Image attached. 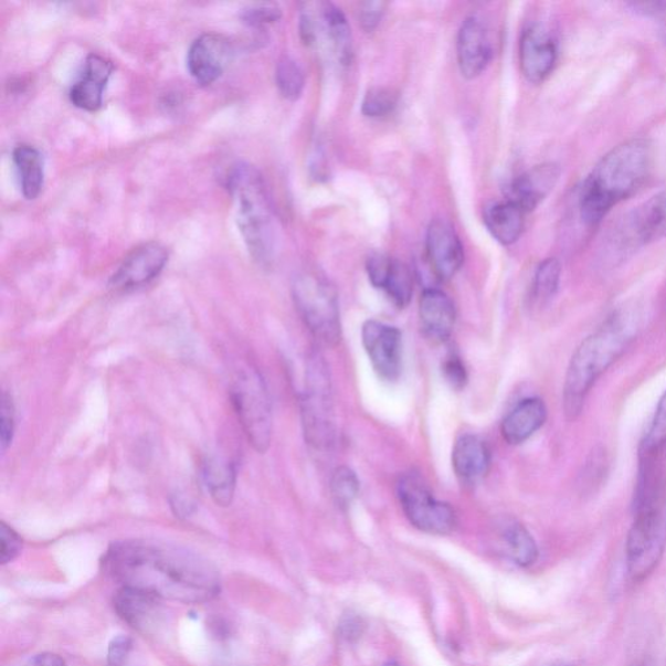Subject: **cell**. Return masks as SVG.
I'll return each instance as SVG.
<instances>
[{
  "label": "cell",
  "instance_id": "4fadbf2b",
  "mask_svg": "<svg viewBox=\"0 0 666 666\" xmlns=\"http://www.w3.org/2000/svg\"><path fill=\"white\" fill-rule=\"evenodd\" d=\"M427 257L437 279L450 281L464 265V246L452 224L444 219L431 222L426 237Z\"/></svg>",
  "mask_w": 666,
  "mask_h": 666
},
{
  "label": "cell",
  "instance_id": "603a6c76",
  "mask_svg": "<svg viewBox=\"0 0 666 666\" xmlns=\"http://www.w3.org/2000/svg\"><path fill=\"white\" fill-rule=\"evenodd\" d=\"M202 479L211 499L219 507H230L236 491L237 471L233 461L223 455H210L203 459Z\"/></svg>",
  "mask_w": 666,
  "mask_h": 666
},
{
  "label": "cell",
  "instance_id": "d6986e66",
  "mask_svg": "<svg viewBox=\"0 0 666 666\" xmlns=\"http://www.w3.org/2000/svg\"><path fill=\"white\" fill-rule=\"evenodd\" d=\"M113 72L114 64L106 57L97 54L87 56L82 76L70 91L72 104L86 112H97Z\"/></svg>",
  "mask_w": 666,
  "mask_h": 666
},
{
  "label": "cell",
  "instance_id": "d6a6232c",
  "mask_svg": "<svg viewBox=\"0 0 666 666\" xmlns=\"http://www.w3.org/2000/svg\"><path fill=\"white\" fill-rule=\"evenodd\" d=\"M398 93L390 87H372L362 101V114L371 119H379L392 114L398 107Z\"/></svg>",
  "mask_w": 666,
  "mask_h": 666
},
{
  "label": "cell",
  "instance_id": "ffe728a7",
  "mask_svg": "<svg viewBox=\"0 0 666 666\" xmlns=\"http://www.w3.org/2000/svg\"><path fill=\"white\" fill-rule=\"evenodd\" d=\"M561 170L558 165L545 163L519 175L510 187L509 201L515 202L526 214L536 210L558 184Z\"/></svg>",
  "mask_w": 666,
  "mask_h": 666
},
{
  "label": "cell",
  "instance_id": "7c38bea8",
  "mask_svg": "<svg viewBox=\"0 0 666 666\" xmlns=\"http://www.w3.org/2000/svg\"><path fill=\"white\" fill-rule=\"evenodd\" d=\"M168 252L159 243H148L130 252L109 279V287L117 292H131L145 287L162 274Z\"/></svg>",
  "mask_w": 666,
  "mask_h": 666
},
{
  "label": "cell",
  "instance_id": "4dcf8cb0",
  "mask_svg": "<svg viewBox=\"0 0 666 666\" xmlns=\"http://www.w3.org/2000/svg\"><path fill=\"white\" fill-rule=\"evenodd\" d=\"M561 266L558 260L550 258L540 263L536 277H533V298L538 303H547L559 289Z\"/></svg>",
  "mask_w": 666,
  "mask_h": 666
},
{
  "label": "cell",
  "instance_id": "f546056e",
  "mask_svg": "<svg viewBox=\"0 0 666 666\" xmlns=\"http://www.w3.org/2000/svg\"><path fill=\"white\" fill-rule=\"evenodd\" d=\"M329 489L336 505L341 509H348L360 495V480L350 467L340 466L332 473Z\"/></svg>",
  "mask_w": 666,
  "mask_h": 666
},
{
  "label": "cell",
  "instance_id": "d4e9b609",
  "mask_svg": "<svg viewBox=\"0 0 666 666\" xmlns=\"http://www.w3.org/2000/svg\"><path fill=\"white\" fill-rule=\"evenodd\" d=\"M157 596L136 589L121 588L114 599L115 611L138 631H146L160 612Z\"/></svg>",
  "mask_w": 666,
  "mask_h": 666
},
{
  "label": "cell",
  "instance_id": "7bdbcfd3",
  "mask_svg": "<svg viewBox=\"0 0 666 666\" xmlns=\"http://www.w3.org/2000/svg\"><path fill=\"white\" fill-rule=\"evenodd\" d=\"M384 666H400V665L398 663L390 662V663H387Z\"/></svg>",
  "mask_w": 666,
  "mask_h": 666
},
{
  "label": "cell",
  "instance_id": "8992f818",
  "mask_svg": "<svg viewBox=\"0 0 666 666\" xmlns=\"http://www.w3.org/2000/svg\"><path fill=\"white\" fill-rule=\"evenodd\" d=\"M299 34L307 47L318 51L336 68L353 61V35L346 14L331 2H307L299 11Z\"/></svg>",
  "mask_w": 666,
  "mask_h": 666
},
{
  "label": "cell",
  "instance_id": "8d00e7d4",
  "mask_svg": "<svg viewBox=\"0 0 666 666\" xmlns=\"http://www.w3.org/2000/svg\"><path fill=\"white\" fill-rule=\"evenodd\" d=\"M23 550V539L11 526L6 522L0 524V562H12Z\"/></svg>",
  "mask_w": 666,
  "mask_h": 666
},
{
  "label": "cell",
  "instance_id": "6da1fadb",
  "mask_svg": "<svg viewBox=\"0 0 666 666\" xmlns=\"http://www.w3.org/2000/svg\"><path fill=\"white\" fill-rule=\"evenodd\" d=\"M104 565L123 588L182 604L210 602L221 591V578L211 562L162 541H116L108 548Z\"/></svg>",
  "mask_w": 666,
  "mask_h": 666
},
{
  "label": "cell",
  "instance_id": "d590c367",
  "mask_svg": "<svg viewBox=\"0 0 666 666\" xmlns=\"http://www.w3.org/2000/svg\"><path fill=\"white\" fill-rule=\"evenodd\" d=\"M282 18V11L276 4H254L249 7L243 13V19L247 25L262 29L276 23Z\"/></svg>",
  "mask_w": 666,
  "mask_h": 666
},
{
  "label": "cell",
  "instance_id": "ee69618b",
  "mask_svg": "<svg viewBox=\"0 0 666 666\" xmlns=\"http://www.w3.org/2000/svg\"><path fill=\"white\" fill-rule=\"evenodd\" d=\"M632 666H644V664H643V663H641V662H636V663H634Z\"/></svg>",
  "mask_w": 666,
  "mask_h": 666
},
{
  "label": "cell",
  "instance_id": "5bb4252c",
  "mask_svg": "<svg viewBox=\"0 0 666 666\" xmlns=\"http://www.w3.org/2000/svg\"><path fill=\"white\" fill-rule=\"evenodd\" d=\"M231 53V43L224 36L203 34L192 43L188 51V71L200 85H211L222 76L230 62Z\"/></svg>",
  "mask_w": 666,
  "mask_h": 666
},
{
  "label": "cell",
  "instance_id": "44dd1931",
  "mask_svg": "<svg viewBox=\"0 0 666 666\" xmlns=\"http://www.w3.org/2000/svg\"><path fill=\"white\" fill-rule=\"evenodd\" d=\"M452 465L461 482L475 485L486 477L491 466V452L479 436L466 434L458 438L453 448Z\"/></svg>",
  "mask_w": 666,
  "mask_h": 666
},
{
  "label": "cell",
  "instance_id": "9c48e42d",
  "mask_svg": "<svg viewBox=\"0 0 666 666\" xmlns=\"http://www.w3.org/2000/svg\"><path fill=\"white\" fill-rule=\"evenodd\" d=\"M230 393L249 444L258 453L267 452L273 438V408L265 379L253 366H244L234 372Z\"/></svg>",
  "mask_w": 666,
  "mask_h": 666
},
{
  "label": "cell",
  "instance_id": "7402d4cb",
  "mask_svg": "<svg viewBox=\"0 0 666 666\" xmlns=\"http://www.w3.org/2000/svg\"><path fill=\"white\" fill-rule=\"evenodd\" d=\"M547 421V406L539 398L525 399L505 416L501 423L504 441L510 445L522 444L538 433Z\"/></svg>",
  "mask_w": 666,
  "mask_h": 666
},
{
  "label": "cell",
  "instance_id": "74e56055",
  "mask_svg": "<svg viewBox=\"0 0 666 666\" xmlns=\"http://www.w3.org/2000/svg\"><path fill=\"white\" fill-rule=\"evenodd\" d=\"M387 9L384 2H364L360 9V21L364 32H374L382 21Z\"/></svg>",
  "mask_w": 666,
  "mask_h": 666
},
{
  "label": "cell",
  "instance_id": "f1b7e54d",
  "mask_svg": "<svg viewBox=\"0 0 666 666\" xmlns=\"http://www.w3.org/2000/svg\"><path fill=\"white\" fill-rule=\"evenodd\" d=\"M277 89L285 99L296 101L302 97L305 87V76L302 67L290 56H283L275 72Z\"/></svg>",
  "mask_w": 666,
  "mask_h": 666
},
{
  "label": "cell",
  "instance_id": "e0dca14e",
  "mask_svg": "<svg viewBox=\"0 0 666 666\" xmlns=\"http://www.w3.org/2000/svg\"><path fill=\"white\" fill-rule=\"evenodd\" d=\"M558 57L554 41L543 28L526 29L519 43V62L524 76L530 83L539 84L551 75Z\"/></svg>",
  "mask_w": 666,
  "mask_h": 666
},
{
  "label": "cell",
  "instance_id": "b9f144b4",
  "mask_svg": "<svg viewBox=\"0 0 666 666\" xmlns=\"http://www.w3.org/2000/svg\"><path fill=\"white\" fill-rule=\"evenodd\" d=\"M31 666H65V662L61 656L47 653L36 655L33 658Z\"/></svg>",
  "mask_w": 666,
  "mask_h": 666
},
{
  "label": "cell",
  "instance_id": "f35d334b",
  "mask_svg": "<svg viewBox=\"0 0 666 666\" xmlns=\"http://www.w3.org/2000/svg\"><path fill=\"white\" fill-rule=\"evenodd\" d=\"M366 622L357 613H348L343 616L339 624L340 638L348 643H355L361 639L364 633Z\"/></svg>",
  "mask_w": 666,
  "mask_h": 666
},
{
  "label": "cell",
  "instance_id": "1f68e13d",
  "mask_svg": "<svg viewBox=\"0 0 666 666\" xmlns=\"http://www.w3.org/2000/svg\"><path fill=\"white\" fill-rule=\"evenodd\" d=\"M666 446V391L656 409L655 419L641 445L642 458H654Z\"/></svg>",
  "mask_w": 666,
  "mask_h": 666
},
{
  "label": "cell",
  "instance_id": "277c9868",
  "mask_svg": "<svg viewBox=\"0 0 666 666\" xmlns=\"http://www.w3.org/2000/svg\"><path fill=\"white\" fill-rule=\"evenodd\" d=\"M225 180L236 201L237 224L249 252L268 266L275 257L277 231L265 180L257 168L246 163L233 166Z\"/></svg>",
  "mask_w": 666,
  "mask_h": 666
},
{
  "label": "cell",
  "instance_id": "ba28073f",
  "mask_svg": "<svg viewBox=\"0 0 666 666\" xmlns=\"http://www.w3.org/2000/svg\"><path fill=\"white\" fill-rule=\"evenodd\" d=\"M293 302L304 324L319 342L336 347L341 340L338 290L326 277L299 274L292 285Z\"/></svg>",
  "mask_w": 666,
  "mask_h": 666
},
{
  "label": "cell",
  "instance_id": "836d02e7",
  "mask_svg": "<svg viewBox=\"0 0 666 666\" xmlns=\"http://www.w3.org/2000/svg\"><path fill=\"white\" fill-rule=\"evenodd\" d=\"M14 429H17V412L12 398L4 391L0 401V445L3 452L12 444Z\"/></svg>",
  "mask_w": 666,
  "mask_h": 666
},
{
  "label": "cell",
  "instance_id": "3957f363",
  "mask_svg": "<svg viewBox=\"0 0 666 666\" xmlns=\"http://www.w3.org/2000/svg\"><path fill=\"white\" fill-rule=\"evenodd\" d=\"M653 167V148L643 138L616 146L600 160L581 193V216L596 225L613 207L626 200L646 181Z\"/></svg>",
  "mask_w": 666,
  "mask_h": 666
},
{
  "label": "cell",
  "instance_id": "cb8c5ba5",
  "mask_svg": "<svg viewBox=\"0 0 666 666\" xmlns=\"http://www.w3.org/2000/svg\"><path fill=\"white\" fill-rule=\"evenodd\" d=\"M526 212L511 201H496L488 203L483 219L489 233L503 245L517 243L521 237L525 226Z\"/></svg>",
  "mask_w": 666,
  "mask_h": 666
},
{
  "label": "cell",
  "instance_id": "9a60e30c",
  "mask_svg": "<svg viewBox=\"0 0 666 666\" xmlns=\"http://www.w3.org/2000/svg\"><path fill=\"white\" fill-rule=\"evenodd\" d=\"M366 269L370 283L376 288L384 290L399 309H404L412 302L413 275L404 262L376 253L370 255Z\"/></svg>",
  "mask_w": 666,
  "mask_h": 666
},
{
  "label": "cell",
  "instance_id": "7a4b0ae2",
  "mask_svg": "<svg viewBox=\"0 0 666 666\" xmlns=\"http://www.w3.org/2000/svg\"><path fill=\"white\" fill-rule=\"evenodd\" d=\"M639 327L634 314L621 311L582 341L569 363L563 384L562 404L568 420L581 414L592 385L632 346Z\"/></svg>",
  "mask_w": 666,
  "mask_h": 666
},
{
  "label": "cell",
  "instance_id": "30bf717a",
  "mask_svg": "<svg viewBox=\"0 0 666 666\" xmlns=\"http://www.w3.org/2000/svg\"><path fill=\"white\" fill-rule=\"evenodd\" d=\"M398 497L406 518L416 529L435 536H445L456 529L455 509L448 503L436 500L420 475H402Z\"/></svg>",
  "mask_w": 666,
  "mask_h": 666
},
{
  "label": "cell",
  "instance_id": "60d3db41",
  "mask_svg": "<svg viewBox=\"0 0 666 666\" xmlns=\"http://www.w3.org/2000/svg\"><path fill=\"white\" fill-rule=\"evenodd\" d=\"M171 507L175 515L181 518H187L194 511V504L192 500L186 499V497H175L171 501Z\"/></svg>",
  "mask_w": 666,
  "mask_h": 666
},
{
  "label": "cell",
  "instance_id": "83f0119b",
  "mask_svg": "<svg viewBox=\"0 0 666 666\" xmlns=\"http://www.w3.org/2000/svg\"><path fill=\"white\" fill-rule=\"evenodd\" d=\"M501 533L508 553L517 565L527 568L537 562L539 556L537 541L522 524L505 522Z\"/></svg>",
  "mask_w": 666,
  "mask_h": 666
},
{
  "label": "cell",
  "instance_id": "4316f807",
  "mask_svg": "<svg viewBox=\"0 0 666 666\" xmlns=\"http://www.w3.org/2000/svg\"><path fill=\"white\" fill-rule=\"evenodd\" d=\"M12 158L25 199L35 200L40 195L43 180H45L42 154L33 146L20 145L13 150Z\"/></svg>",
  "mask_w": 666,
  "mask_h": 666
},
{
  "label": "cell",
  "instance_id": "8fae6325",
  "mask_svg": "<svg viewBox=\"0 0 666 666\" xmlns=\"http://www.w3.org/2000/svg\"><path fill=\"white\" fill-rule=\"evenodd\" d=\"M362 343L372 369L385 382H397L402 371V335L400 329L378 320L362 327Z\"/></svg>",
  "mask_w": 666,
  "mask_h": 666
},
{
  "label": "cell",
  "instance_id": "5b68a950",
  "mask_svg": "<svg viewBox=\"0 0 666 666\" xmlns=\"http://www.w3.org/2000/svg\"><path fill=\"white\" fill-rule=\"evenodd\" d=\"M666 548V500L655 485L642 487L636 517L626 541V565L634 582L643 581L662 561Z\"/></svg>",
  "mask_w": 666,
  "mask_h": 666
},
{
  "label": "cell",
  "instance_id": "52a82bcc",
  "mask_svg": "<svg viewBox=\"0 0 666 666\" xmlns=\"http://www.w3.org/2000/svg\"><path fill=\"white\" fill-rule=\"evenodd\" d=\"M299 406L306 443L317 451L331 450L336 442L331 372L324 356L317 351L307 360Z\"/></svg>",
  "mask_w": 666,
  "mask_h": 666
},
{
  "label": "cell",
  "instance_id": "e575fe53",
  "mask_svg": "<svg viewBox=\"0 0 666 666\" xmlns=\"http://www.w3.org/2000/svg\"><path fill=\"white\" fill-rule=\"evenodd\" d=\"M442 372L445 382L448 383L453 390L459 391L465 388L468 379L467 371L457 351L452 350L446 355L442 363Z\"/></svg>",
  "mask_w": 666,
  "mask_h": 666
},
{
  "label": "cell",
  "instance_id": "ac0fdd59",
  "mask_svg": "<svg viewBox=\"0 0 666 666\" xmlns=\"http://www.w3.org/2000/svg\"><path fill=\"white\" fill-rule=\"evenodd\" d=\"M420 319L424 336L444 342L455 329L457 313L451 297L441 289H424L420 299Z\"/></svg>",
  "mask_w": 666,
  "mask_h": 666
},
{
  "label": "cell",
  "instance_id": "2e32d148",
  "mask_svg": "<svg viewBox=\"0 0 666 666\" xmlns=\"http://www.w3.org/2000/svg\"><path fill=\"white\" fill-rule=\"evenodd\" d=\"M493 57L491 40L478 18H467L457 36V61L463 76L474 80L488 67Z\"/></svg>",
  "mask_w": 666,
  "mask_h": 666
},
{
  "label": "cell",
  "instance_id": "484cf974",
  "mask_svg": "<svg viewBox=\"0 0 666 666\" xmlns=\"http://www.w3.org/2000/svg\"><path fill=\"white\" fill-rule=\"evenodd\" d=\"M631 226L636 241L642 244L666 237V192L643 203L634 212Z\"/></svg>",
  "mask_w": 666,
  "mask_h": 666
},
{
  "label": "cell",
  "instance_id": "ab89813d",
  "mask_svg": "<svg viewBox=\"0 0 666 666\" xmlns=\"http://www.w3.org/2000/svg\"><path fill=\"white\" fill-rule=\"evenodd\" d=\"M131 649V639L128 636H117L108 647V666H124Z\"/></svg>",
  "mask_w": 666,
  "mask_h": 666
}]
</instances>
